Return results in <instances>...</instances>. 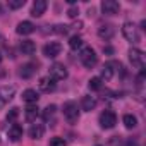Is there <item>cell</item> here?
<instances>
[{
	"label": "cell",
	"mask_w": 146,
	"mask_h": 146,
	"mask_svg": "<svg viewBox=\"0 0 146 146\" xmlns=\"http://www.w3.org/2000/svg\"><path fill=\"white\" fill-rule=\"evenodd\" d=\"M64 117L67 119L69 124H76L79 120V110L76 102H65L64 103Z\"/></svg>",
	"instance_id": "1"
},
{
	"label": "cell",
	"mask_w": 146,
	"mask_h": 146,
	"mask_svg": "<svg viewBox=\"0 0 146 146\" xmlns=\"http://www.w3.org/2000/svg\"><path fill=\"white\" fill-rule=\"evenodd\" d=\"M16 95V88L14 86H0V105L9 103Z\"/></svg>",
	"instance_id": "9"
},
{
	"label": "cell",
	"mask_w": 146,
	"mask_h": 146,
	"mask_svg": "<svg viewBox=\"0 0 146 146\" xmlns=\"http://www.w3.org/2000/svg\"><path fill=\"white\" fill-rule=\"evenodd\" d=\"M120 11V4L115 0H103L102 2V12L105 16H115Z\"/></svg>",
	"instance_id": "7"
},
{
	"label": "cell",
	"mask_w": 146,
	"mask_h": 146,
	"mask_svg": "<svg viewBox=\"0 0 146 146\" xmlns=\"http://www.w3.org/2000/svg\"><path fill=\"white\" fill-rule=\"evenodd\" d=\"M122 35H124V38H125L127 41H132V43H137V41L141 40V35H139L136 24H132V23H129V21L122 24Z\"/></svg>",
	"instance_id": "3"
},
{
	"label": "cell",
	"mask_w": 146,
	"mask_h": 146,
	"mask_svg": "<svg viewBox=\"0 0 146 146\" xmlns=\"http://www.w3.org/2000/svg\"><path fill=\"white\" fill-rule=\"evenodd\" d=\"M112 78H113V69H112V65H110V62H108V64H105V67L102 69L100 79H102V81H103V79H105V81H110Z\"/></svg>",
	"instance_id": "22"
},
{
	"label": "cell",
	"mask_w": 146,
	"mask_h": 146,
	"mask_svg": "<svg viewBox=\"0 0 146 146\" xmlns=\"http://www.w3.org/2000/svg\"><path fill=\"white\" fill-rule=\"evenodd\" d=\"M60 52H62V45L58 41H50L43 46V55L48 58H55L57 55H60Z\"/></svg>",
	"instance_id": "8"
},
{
	"label": "cell",
	"mask_w": 146,
	"mask_h": 146,
	"mask_svg": "<svg viewBox=\"0 0 146 146\" xmlns=\"http://www.w3.org/2000/svg\"><path fill=\"white\" fill-rule=\"evenodd\" d=\"M16 31H17V35H31L35 31V24L31 21H23V23L17 24Z\"/></svg>",
	"instance_id": "13"
},
{
	"label": "cell",
	"mask_w": 146,
	"mask_h": 146,
	"mask_svg": "<svg viewBox=\"0 0 146 146\" xmlns=\"http://www.w3.org/2000/svg\"><path fill=\"white\" fill-rule=\"evenodd\" d=\"M55 110H57L55 105H48V107L43 110V119H45V120H50V119L55 115Z\"/></svg>",
	"instance_id": "25"
},
{
	"label": "cell",
	"mask_w": 146,
	"mask_h": 146,
	"mask_svg": "<svg viewBox=\"0 0 146 146\" xmlns=\"http://www.w3.org/2000/svg\"><path fill=\"white\" fill-rule=\"evenodd\" d=\"M24 5V0H9V9H21Z\"/></svg>",
	"instance_id": "28"
},
{
	"label": "cell",
	"mask_w": 146,
	"mask_h": 146,
	"mask_svg": "<svg viewBox=\"0 0 146 146\" xmlns=\"http://www.w3.org/2000/svg\"><path fill=\"white\" fill-rule=\"evenodd\" d=\"M35 72H36V65H35V64H26V65H23V67H21L19 76H21V78H24V79H29V78H33V76H35Z\"/></svg>",
	"instance_id": "16"
},
{
	"label": "cell",
	"mask_w": 146,
	"mask_h": 146,
	"mask_svg": "<svg viewBox=\"0 0 146 146\" xmlns=\"http://www.w3.org/2000/svg\"><path fill=\"white\" fill-rule=\"evenodd\" d=\"M67 76H69V72H67V69H65L64 64L55 62V64L50 67V78H52L53 81H62V79H65Z\"/></svg>",
	"instance_id": "4"
},
{
	"label": "cell",
	"mask_w": 146,
	"mask_h": 146,
	"mask_svg": "<svg viewBox=\"0 0 146 146\" xmlns=\"http://www.w3.org/2000/svg\"><path fill=\"white\" fill-rule=\"evenodd\" d=\"M81 107H83V110H86V112H91V110L96 107V98H95V96H83Z\"/></svg>",
	"instance_id": "20"
},
{
	"label": "cell",
	"mask_w": 146,
	"mask_h": 146,
	"mask_svg": "<svg viewBox=\"0 0 146 146\" xmlns=\"http://www.w3.org/2000/svg\"><path fill=\"white\" fill-rule=\"evenodd\" d=\"M46 7H48V4L45 2V0H36V2L33 4V9H31V16H35V17L43 16L45 11H46Z\"/></svg>",
	"instance_id": "12"
},
{
	"label": "cell",
	"mask_w": 146,
	"mask_h": 146,
	"mask_svg": "<svg viewBox=\"0 0 146 146\" xmlns=\"http://www.w3.org/2000/svg\"><path fill=\"white\" fill-rule=\"evenodd\" d=\"M69 46L72 48V50H79L81 46H83V40H81V36H70V40H69Z\"/></svg>",
	"instance_id": "23"
},
{
	"label": "cell",
	"mask_w": 146,
	"mask_h": 146,
	"mask_svg": "<svg viewBox=\"0 0 146 146\" xmlns=\"http://www.w3.org/2000/svg\"><path fill=\"white\" fill-rule=\"evenodd\" d=\"M23 137V127L19 124H12V127L9 129V139L11 141H19Z\"/></svg>",
	"instance_id": "18"
},
{
	"label": "cell",
	"mask_w": 146,
	"mask_h": 146,
	"mask_svg": "<svg viewBox=\"0 0 146 146\" xmlns=\"http://www.w3.org/2000/svg\"><path fill=\"white\" fill-rule=\"evenodd\" d=\"M0 62H2V53H0Z\"/></svg>",
	"instance_id": "32"
},
{
	"label": "cell",
	"mask_w": 146,
	"mask_h": 146,
	"mask_svg": "<svg viewBox=\"0 0 146 146\" xmlns=\"http://www.w3.org/2000/svg\"><path fill=\"white\" fill-rule=\"evenodd\" d=\"M50 146H67L64 137H52L50 139Z\"/></svg>",
	"instance_id": "27"
},
{
	"label": "cell",
	"mask_w": 146,
	"mask_h": 146,
	"mask_svg": "<svg viewBox=\"0 0 146 146\" xmlns=\"http://www.w3.org/2000/svg\"><path fill=\"white\" fill-rule=\"evenodd\" d=\"M17 117H19V108H17V107H12V108L7 112V115H5V119H7L9 122H14Z\"/></svg>",
	"instance_id": "26"
},
{
	"label": "cell",
	"mask_w": 146,
	"mask_h": 146,
	"mask_svg": "<svg viewBox=\"0 0 146 146\" xmlns=\"http://www.w3.org/2000/svg\"><path fill=\"white\" fill-rule=\"evenodd\" d=\"M38 98H40V95H38L36 90H26V91L23 93V100H24L26 103H29V105H35V103L38 102Z\"/></svg>",
	"instance_id": "17"
},
{
	"label": "cell",
	"mask_w": 146,
	"mask_h": 146,
	"mask_svg": "<svg viewBox=\"0 0 146 146\" xmlns=\"http://www.w3.org/2000/svg\"><path fill=\"white\" fill-rule=\"evenodd\" d=\"M28 134H29L31 139H41L43 134H45V127H43L41 124H33V125L29 127Z\"/></svg>",
	"instance_id": "14"
},
{
	"label": "cell",
	"mask_w": 146,
	"mask_h": 146,
	"mask_svg": "<svg viewBox=\"0 0 146 146\" xmlns=\"http://www.w3.org/2000/svg\"><path fill=\"white\" fill-rule=\"evenodd\" d=\"M67 31H69V26H65V24H57L53 29V33H57V35H67Z\"/></svg>",
	"instance_id": "29"
},
{
	"label": "cell",
	"mask_w": 146,
	"mask_h": 146,
	"mask_svg": "<svg viewBox=\"0 0 146 146\" xmlns=\"http://www.w3.org/2000/svg\"><path fill=\"white\" fill-rule=\"evenodd\" d=\"M19 50H21L24 55H33V53L36 52V45H35V41H31V40H24V41H21Z\"/></svg>",
	"instance_id": "15"
},
{
	"label": "cell",
	"mask_w": 146,
	"mask_h": 146,
	"mask_svg": "<svg viewBox=\"0 0 146 146\" xmlns=\"http://www.w3.org/2000/svg\"><path fill=\"white\" fill-rule=\"evenodd\" d=\"M129 60L134 67L143 69L144 67V52L139 50V48H131L129 50Z\"/></svg>",
	"instance_id": "6"
},
{
	"label": "cell",
	"mask_w": 146,
	"mask_h": 146,
	"mask_svg": "<svg viewBox=\"0 0 146 146\" xmlns=\"http://www.w3.org/2000/svg\"><path fill=\"white\" fill-rule=\"evenodd\" d=\"M79 58H81L83 65H84V67H88V69L95 67V65H96V62H98V57H96V53H95V50H93L91 46H84V48L81 50Z\"/></svg>",
	"instance_id": "2"
},
{
	"label": "cell",
	"mask_w": 146,
	"mask_h": 146,
	"mask_svg": "<svg viewBox=\"0 0 146 146\" xmlns=\"http://www.w3.org/2000/svg\"><path fill=\"white\" fill-rule=\"evenodd\" d=\"M78 14H79V12H78V7H70V9L67 11V16H69L70 19H74V17H76Z\"/></svg>",
	"instance_id": "30"
},
{
	"label": "cell",
	"mask_w": 146,
	"mask_h": 146,
	"mask_svg": "<svg viewBox=\"0 0 146 146\" xmlns=\"http://www.w3.org/2000/svg\"><path fill=\"white\" fill-rule=\"evenodd\" d=\"M88 88H90L91 91H100V90H102V79H100V78H91V79L88 81Z\"/></svg>",
	"instance_id": "24"
},
{
	"label": "cell",
	"mask_w": 146,
	"mask_h": 146,
	"mask_svg": "<svg viewBox=\"0 0 146 146\" xmlns=\"http://www.w3.org/2000/svg\"><path fill=\"white\" fill-rule=\"evenodd\" d=\"M113 35H115V28L112 24H103V26L98 28V36L102 40H112Z\"/></svg>",
	"instance_id": "10"
},
{
	"label": "cell",
	"mask_w": 146,
	"mask_h": 146,
	"mask_svg": "<svg viewBox=\"0 0 146 146\" xmlns=\"http://www.w3.org/2000/svg\"><path fill=\"white\" fill-rule=\"evenodd\" d=\"M115 124H117V115H115V112L105 110V112L100 115V125H102L103 129H112V127H115Z\"/></svg>",
	"instance_id": "5"
},
{
	"label": "cell",
	"mask_w": 146,
	"mask_h": 146,
	"mask_svg": "<svg viewBox=\"0 0 146 146\" xmlns=\"http://www.w3.org/2000/svg\"><path fill=\"white\" fill-rule=\"evenodd\" d=\"M122 122H124V125H125L127 129H134V127L137 125V119H136L132 113H125V115L122 117Z\"/></svg>",
	"instance_id": "21"
},
{
	"label": "cell",
	"mask_w": 146,
	"mask_h": 146,
	"mask_svg": "<svg viewBox=\"0 0 146 146\" xmlns=\"http://www.w3.org/2000/svg\"><path fill=\"white\" fill-rule=\"evenodd\" d=\"M0 11H2V7H0Z\"/></svg>",
	"instance_id": "33"
},
{
	"label": "cell",
	"mask_w": 146,
	"mask_h": 146,
	"mask_svg": "<svg viewBox=\"0 0 146 146\" xmlns=\"http://www.w3.org/2000/svg\"><path fill=\"white\" fill-rule=\"evenodd\" d=\"M38 88H40L43 93H50V91H53V90H55V81H53L50 76L41 78V79H40V83H38Z\"/></svg>",
	"instance_id": "11"
},
{
	"label": "cell",
	"mask_w": 146,
	"mask_h": 146,
	"mask_svg": "<svg viewBox=\"0 0 146 146\" xmlns=\"http://www.w3.org/2000/svg\"><path fill=\"white\" fill-rule=\"evenodd\" d=\"M103 52H107V53H113V48H112V46H105Z\"/></svg>",
	"instance_id": "31"
},
{
	"label": "cell",
	"mask_w": 146,
	"mask_h": 146,
	"mask_svg": "<svg viewBox=\"0 0 146 146\" xmlns=\"http://www.w3.org/2000/svg\"><path fill=\"white\" fill-rule=\"evenodd\" d=\"M38 115H40V110H38L36 103H35V105H29V107L26 108V113H24V117H26V120H28V122H35Z\"/></svg>",
	"instance_id": "19"
}]
</instances>
